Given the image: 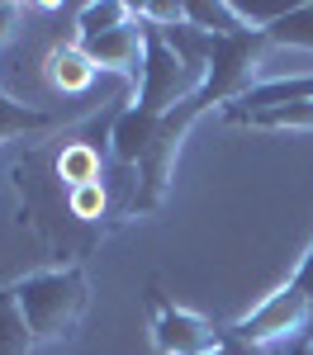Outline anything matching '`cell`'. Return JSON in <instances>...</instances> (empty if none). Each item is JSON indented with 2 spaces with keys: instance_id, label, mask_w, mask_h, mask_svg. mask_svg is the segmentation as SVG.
Segmentation results:
<instances>
[{
  "instance_id": "12",
  "label": "cell",
  "mask_w": 313,
  "mask_h": 355,
  "mask_svg": "<svg viewBox=\"0 0 313 355\" xmlns=\"http://www.w3.org/2000/svg\"><path fill=\"white\" fill-rule=\"evenodd\" d=\"M133 19V5L124 0H95V5H76V43L81 38H100L110 28H124Z\"/></svg>"
},
{
  "instance_id": "13",
  "label": "cell",
  "mask_w": 313,
  "mask_h": 355,
  "mask_svg": "<svg viewBox=\"0 0 313 355\" xmlns=\"http://www.w3.org/2000/svg\"><path fill=\"white\" fill-rule=\"evenodd\" d=\"M247 128H313V100H294V105H276L247 119Z\"/></svg>"
},
{
  "instance_id": "3",
  "label": "cell",
  "mask_w": 313,
  "mask_h": 355,
  "mask_svg": "<svg viewBox=\"0 0 313 355\" xmlns=\"http://www.w3.org/2000/svg\"><path fill=\"white\" fill-rule=\"evenodd\" d=\"M266 33L261 28H247V33H214V53H209V71H204V85L195 95V110H214V105H232L252 90V76L261 71V53H266Z\"/></svg>"
},
{
  "instance_id": "2",
  "label": "cell",
  "mask_w": 313,
  "mask_h": 355,
  "mask_svg": "<svg viewBox=\"0 0 313 355\" xmlns=\"http://www.w3.org/2000/svg\"><path fill=\"white\" fill-rule=\"evenodd\" d=\"M19 308H24L33 341H67L76 336L85 318V303H90V284H85L81 266H53V270L24 275L15 284Z\"/></svg>"
},
{
  "instance_id": "8",
  "label": "cell",
  "mask_w": 313,
  "mask_h": 355,
  "mask_svg": "<svg viewBox=\"0 0 313 355\" xmlns=\"http://www.w3.org/2000/svg\"><path fill=\"white\" fill-rule=\"evenodd\" d=\"M33 346H38L33 327H28L24 308H19V294L10 284V289H0V355H28Z\"/></svg>"
},
{
  "instance_id": "14",
  "label": "cell",
  "mask_w": 313,
  "mask_h": 355,
  "mask_svg": "<svg viewBox=\"0 0 313 355\" xmlns=\"http://www.w3.org/2000/svg\"><path fill=\"white\" fill-rule=\"evenodd\" d=\"M19 15H24V10H19L15 0H0V48H5V43H10V33L19 28Z\"/></svg>"
},
{
  "instance_id": "11",
  "label": "cell",
  "mask_w": 313,
  "mask_h": 355,
  "mask_svg": "<svg viewBox=\"0 0 313 355\" xmlns=\"http://www.w3.org/2000/svg\"><path fill=\"white\" fill-rule=\"evenodd\" d=\"M271 48H313V5H294L280 10L271 24L261 28Z\"/></svg>"
},
{
  "instance_id": "7",
  "label": "cell",
  "mask_w": 313,
  "mask_h": 355,
  "mask_svg": "<svg viewBox=\"0 0 313 355\" xmlns=\"http://www.w3.org/2000/svg\"><path fill=\"white\" fill-rule=\"evenodd\" d=\"M43 76H48V85L62 90V95H90V90H95V76H100V67H95V62L85 57V48L71 38V43L48 48V57H43Z\"/></svg>"
},
{
  "instance_id": "10",
  "label": "cell",
  "mask_w": 313,
  "mask_h": 355,
  "mask_svg": "<svg viewBox=\"0 0 313 355\" xmlns=\"http://www.w3.org/2000/svg\"><path fill=\"white\" fill-rule=\"evenodd\" d=\"M62 114L53 110H33V105H19L0 90V142L5 137H24V133H43V128H57Z\"/></svg>"
},
{
  "instance_id": "4",
  "label": "cell",
  "mask_w": 313,
  "mask_h": 355,
  "mask_svg": "<svg viewBox=\"0 0 313 355\" xmlns=\"http://www.w3.org/2000/svg\"><path fill=\"white\" fill-rule=\"evenodd\" d=\"M147 294H152V308H157V318H152V336H157V351H162V355H209V351L223 346V327H214V322L199 318V313L176 308L157 284H152Z\"/></svg>"
},
{
  "instance_id": "1",
  "label": "cell",
  "mask_w": 313,
  "mask_h": 355,
  "mask_svg": "<svg viewBox=\"0 0 313 355\" xmlns=\"http://www.w3.org/2000/svg\"><path fill=\"white\" fill-rule=\"evenodd\" d=\"M223 331L232 341L252 346V351H276L289 336H309L313 331V242H309V251H304L294 279L280 284L271 299H261L247 318H237V322L223 327Z\"/></svg>"
},
{
  "instance_id": "5",
  "label": "cell",
  "mask_w": 313,
  "mask_h": 355,
  "mask_svg": "<svg viewBox=\"0 0 313 355\" xmlns=\"http://www.w3.org/2000/svg\"><path fill=\"white\" fill-rule=\"evenodd\" d=\"M81 48L100 71H119L124 81H138L142 76V24H138V15L124 28H110L100 38H81Z\"/></svg>"
},
{
  "instance_id": "6",
  "label": "cell",
  "mask_w": 313,
  "mask_h": 355,
  "mask_svg": "<svg viewBox=\"0 0 313 355\" xmlns=\"http://www.w3.org/2000/svg\"><path fill=\"white\" fill-rule=\"evenodd\" d=\"M294 100H313V71H299V76H280V81L252 85L242 100L223 105V119H228V123H247L252 114L276 110V105H294Z\"/></svg>"
},
{
  "instance_id": "9",
  "label": "cell",
  "mask_w": 313,
  "mask_h": 355,
  "mask_svg": "<svg viewBox=\"0 0 313 355\" xmlns=\"http://www.w3.org/2000/svg\"><path fill=\"white\" fill-rule=\"evenodd\" d=\"M185 19L204 33H247L256 28L237 5H228V0H185Z\"/></svg>"
}]
</instances>
